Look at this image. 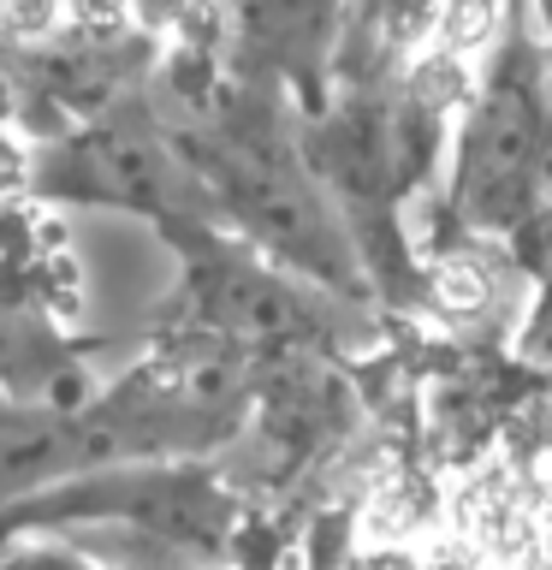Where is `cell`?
<instances>
[{
	"instance_id": "1",
	"label": "cell",
	"mask_w": 552,
	"mask_h": 570,
	"mask_svg": "<svg viewBox=\"0 0 552 570\" xmlns=\"http://www.w3.org/2000/svg\"><path fill=\"white\" fill-rule=\"evenodd\" d=\"M445 214L470 238H499L529 262L541 244L546 208V42L534 24V0H516L511 18L481 48V71L445 131Z\"/></svg>"
},
{
	"instance_id": "2",
	"label": "cell",
	"mask_w": 552,
	"mask_h": 570,
	"mask_svg": "<svg viewBox=\"0 0 552 570\" xmlns=\"http://www.w3.org/2000/svg\"><path fill=\"white\" fill-rule=\"evenodd\" d=\"M71 523H131L172 547L220 552L226 534L238 529V493L208 463L114 458V463L66 470L0 505V541L7 534H36V529H71Z\"/></svg>"
},
{
	"instance_id": "3",
	"label": "cell",
	"mask_w": 552,
	"mask_h": 570,
	"mask_svg": "<svg viewBox=\"0 0 552 570\" xmlns=\"http://www.w3.org/2000/svg\"><path fill=\"white\" fill-rule=\"evenodd\" d=\"M24 185L42 196H66V203H107L131 208L149 220H172V214H208V196L149 119L101 114L83 131L60 142H42L24 160Z\"/></svg>"
},
{
	"instance_id": "4",
	"label": "cell",
	"mask_w": 552,
	"mask_h": 570,
	"mask_svg": "<svg viewBox=\"0 0 552 570\" xmlns=\"http://www.w3.org/2000/svg\"><path fill=\"white\" fill-rule=\"evenodd\" d=\"M445 0H338L327 83H392L440 36Z\"/></svg>"
},
{
	"instance_id": "5",
	"label": "cell",
	"mask_w": 552,
	"mask_h": 570,
	"mask_svg": "<svg viewBox=\"0 0 552 570\" xmlns=\"http://www.w3.org/2000/svg\"><path fill=\"white\" fill-rule=\"evenodd\" d=\"M66 0H0V42H48Z\"/></svg>"
},
{
	"instance_id": "6",
	"label": "cell",
	"mask_w": 552,
	"mask_h": 570,
	"mask_svg": "<svg viewBox=\"0 0 552 570\" xmlns=\"http://www.w3.org/2000/svg\"><path fill=\"white\" fill-rule=\"evenodd\" d=\"M12 96H18V89H12L7 78H0V131H7V119H12V107H18Z\"/></svg>"
}]
</instances>
